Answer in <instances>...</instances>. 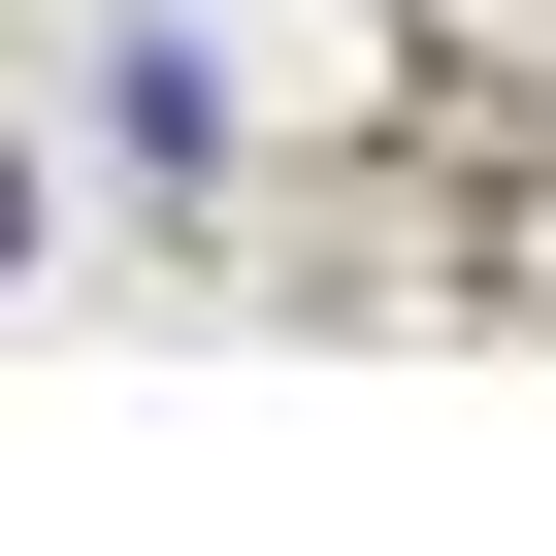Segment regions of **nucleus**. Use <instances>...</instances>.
<instances>
[{
    "label": "nucleus",
    "mask_w": 556,
    "mask_h": 556,
    "mask_svg": "<svg viewBox=\"0 0 556 556\" xmlns=\"http://www.w3.org/2000/svg\"><path fill=\"white\" fill-rule=\"evenodd\" d=\"M0 262H34V164H0Z\"/></svg>",
    "instance_id": "f257e3e1"
}]
</instances>
